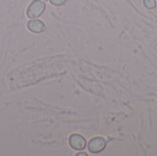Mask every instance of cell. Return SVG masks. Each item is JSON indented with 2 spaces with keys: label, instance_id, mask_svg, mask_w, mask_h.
Wrapping results in <instances>:
<instances>
[{
  "label": "cell",
  "instance_id": "obj_1",
  "mask_svg": "<svg viewBox=\"0 0 157 156\" xmlns=\"http://www.w3.org/2000/svg\"><path fill=\"white\" fill-rule=\"evenodd\" d=\"M45 9V4L40 0H35L33 1L29 7V16L30 15L31 17L40 15V13Z\"/></svg>",
  "mask_w": 157,
  "mask_h": 156
},
{
  "label": "cell",
  "instance_id": "obj_3",
  "mask_svg": "<svg viewBox=\"0 0 157 156\" xmlns=\"http://www.w3.org/2000/svg\"><path fill=\"white\" fill-rule=\"evenodd\" d=\"M66 0H51V3H52L53 5L59 6V5H63Z\"/></svg>",
  "mask_w": 157,
  "mask_h": 156
},
{
  "label": "cell",
  "instance_id": "obj_2",
  "mask_svg": "<svg viewBox=\"0 0 157 156\" xmlns=\"http://www.w3.org/2000/svg\"><path fill=\"white\" fill-rule=\"evenodd\" d=\"M144 4L147 8H154L156 6L155 0H144Z\"/></svg>",
  "mask_w": 157,
  "mask_h": 156
}]
</instances>
